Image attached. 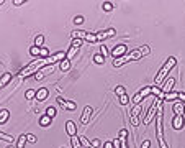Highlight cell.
<instances>
[{"label":"cell","mask_w":185,"mask_h":148,"mask_svg":"<svg viewBox=\"0 0 185 148\" xmlns=\"http://www.w3.org/2000/svg\"><path fill=\"white\" fill-rule=\"evenodd\" d=\"M149 51H151V48L148 45H146V46H141L139 50H134V51H131V53H126L123 58L113 59V66H115V68H120V66L130 63V61H138V59L143 58V56H148Z\"/></svg>","instance_id":"obj_1"},{"label":"cell","mask_w":185,"mask_h":148,"mask_svg":"<svg viewBox=\"0 0 185 148\" xmlns=\"http://www.w3.org/2000/svg\"><path fill=\"white\" fill-rule=\"evenodd\" d=\"M175 64H177V59H175L174 56H170V58L164 63L162 68L159 69V73L156 74V78H154V84H156V86H162V81H164L165 78H167V74L170 73V71H172V68H174Z\"/></svg>","instance_id":"obj_2"},{"label":"cell","mask_w":185,"mask_h":148,"mask_svg":"<svg viewBox=\"0 0 185 148\" xmlns=\"http://www.w3.org/2000/svg\"><path fill=\"white\" fill-rule=\"evenodd\" d=\"M162 102H164L162 99L156 97V101L153 102V106L149 107L148 115H146V117H144V120H143V123H144V125H149V123H151V120H153V118L156 117V114H157V109H159L160 106H162Z\"/></svg>","instance_id":"obj_3"},{"label":"cell","mask_w":185,"mask_h":148,"mask_svg":"<svg viewBox=\"0 0 185 148\" xmlns=\"http://www.w3.org/2000/svg\"><path fill=\"white\" fill-rule=\"evenodd\" d=\"M72 40H82V41H89V43H95L97 35L95 33L82 31V30H75V31H72Z\"/></svg>","instance_id":"obj_4"},{"label":"cell","mask_w":185,"mask_h":148,"mask_svg":"<svg viewBox=\"0 0 185 148\" xmlns=\"http://www.w3.org/2000/svg\"><path fill=\"white\" fill-rule=\"evenodd\" d=\"M153 94V86H146V87H143L139 90V92H136V95L131 99V104L133 106H139L141 101H143L144 97H148V95Z\"/></svg>","instance_id":"obj_5"},{"label":"cell","mask_w":185,"mask_h":148,"mask_svg":"<svg viewBox=\"0 0 185 148\" xmlns=\"http://www.w3.org/2000/svg\"><path fill=\"white\" fill-rule=\"evenodd\" d=\"M126 51H128V46L126 45H116V46H113V50H111V56L115 59L123 58V56L126 54Z\"/></svg>","instance_id":"obj_6"},{"label":"cell","mask_w":185,"mask_h":148,"mask_svg":"<svg viewBox=\"0 0 185 148\" xmlns=\"http://www.w3.org/2000/svg\"><path fill=\"white\" fill-rule=\"evenodd\" d=\"M95 35H97V41H103V40H107V38H113L116 35V31L113 30V28H108V30L98 31V33H95Z\"/></svg>","instance_id":"obj_7"},{"label":"cell","mask_w":185,"mask_h":148,"mask_svg":"<svg viewBox=\"0 0 185 148\" xmlns=\"http://www.w3.org/2000/svg\"><path fill=\"white\" fill-rule=\"evenodd\" d=\"M174 86H175V79L174 78H169L162 86H160V90H162L164 95L165 94H170V92H172V89H174Z\"/></svg>","instance_id":"obj_8"},{"label":"cell","mask_w":185,"mask_h":148,"mask_svg":"<svg viewBox=\"0 0 185 148\" xmlns=\"http://www.w3.org/2000/svg\"><path fill=\"white\" fill-rule=\"evenodd\" d=\"M90 117H92V107L87 106V107L84 109L82 115H80V125H87L89 120H90Z\"/></svg>","instance_id":"obj_9"},{"label":"cell","mask_w":185,"mask_h":148,"mask_svg":"<svg viewBox=\"0 0 185 148\" xmlns=\"http://www.w3.org/2000/svg\"><path fill=\"white\" fill-rule=\"evenodd\" d=\"M185 125V117L183 115H174L172 118V127L175 128V130H182Z\"/></svg>","instance_id":"obj_10"},{"label":"cell","mask_w":185,"mask_h":148,"mask_svg":"<svg viewBox=\"0 0 185 148\" xmlns=\"http://www.w3.org/2000/svg\"><path fill=\"white\" fill-rule=\"evenodd\" d=\"M66 132H67V135L70 138L77 137V125H75L72 120H67V122H66Z\"/></svg>","instance_id":"obj_11"},{"label":"cell","mask_w":185,"mask_h":148,"mask_svg":"<svg viewBox=\"0 0 185 148\" xmlns=\"http://www.w3.org/2000/svg\"><path fill=\"white\" fill-rule=\"evenodd\" d=\"M54 69V64H49V66H44L40 73H38L36 76H35V79H38V81H41V79H44L48 74H51V71Z\"/></svg>","instance_id":"obj_12"},{"label":"cell","mask_w":185,"mask_h":148,"mask_svg":"<svg viewBox=\"0 0 185 148\" xmlns=\"http://www.w3.org/2000/svg\"><path fill=\"white\" fill-rule=\"evenodd\" d=\"M58 102L66 110H75V102H72V101H66V99H62V97H58Z\"/></svg>","instance_id":"obj_13"},{"label":"cell","mask_w":185,"mask_h":148,"mask_svg":"<svg viewBox=\"0 0 185 148\" xmlns=\"http://www.w3.org/2000/svg\"><path fill=\"white\" fill-rule=\"evenodd\" d=\"M139 112H141V106H134V107H133V110L130 112L133 125H138V115H139Z\"/></svg>","instance_id":"obj_14"},{"label":"cell","mask_w":185,"mask_h":148,"mask_svg":"<svg viewBox=\"0 0 185 148\" xmlns=\"http://www.w3.org/2000/svg\"><path fill=\"white\" fill-rule=\"evenodd\" d=\"M48 95H49L48 89H46V87H41V89L36 90V101L43 102V101H46V99H48Z\"/></svg>","instance_id":"obj_15"},{"label":"cell","mask_w":185,"mask_h":148,"mask_svg":"<svg viewBox=\"0 0 185 148\" xmlns=\"http://www.w3.org/2000/svg\"><path fill=\"white\" fill-rule=\"evenodd\" d=\"M172 110L175 112V115H183V112H185V104H182V102H174Z\"/></svg>","instance_id":"obj_16"},{"label":"cell","mask_w":185,"mask_h":148,"mask_svg":"<svg viewBox=\"0 0 185 148\" xmlns=\"http://www.w3.org/2000/svg\"><path fill=\"white\" fill-rule=\"evenodd\" d=\"M12 78H13L12 73H3V76L0 78V89H3V87H5V86L12 81Z\"/></svg>","instance_id":"obj_17"},{"label":"cell","mask_w":185,"mask_h":148,"mask_svg":"<svg viewBox=\"0 0 185 148\" xmlns=\"http://www.w3.org/2000/svg\"><path fill=\"white\" fill-rule=\"evenodd\" d=\"M79 50H80V46H72V45H70L69 51L66 53V59H67V61H70V59H72L75 54H77V51H79Z\"/></svg>","instance_id":"obj_18"},{"label":"cell","mask_w":185,"mask_h":148,"mask_svg":"<svg viewBox=\"0 0 185 148\" xmlns=\"http://www.w3.org/2000/svg\"><path fill=\"white\" fill-rule=\"evenodd\" d=\"M26 142H28V138H26V133H23V135H20V137L17 138V148H25Z\"/></svg>","instance_id":"obj_19"},{"label":"cell","mask_w":185,"mask_h":148,"mask_svg":"<svg viewBox=\"0 0 185 148\" xmlns=\"http://www.w3.org/2000/svg\"><path fill=\"white\" fill-rule=\"evenodd\" d=\"M51 120H53V118H49V117L44 114V115H41V118H40V125H41V127H49V125H51Z\"/></svg>","instance_id":"obj_20"},{"label":"cell","mask_w":185,"mask_h":148,"mask_svg":"<svg viewBox=\"0 0 185 148\" xmlns=\"http://www.w3.org/2000/svg\"><path fill=\"white\" fill-rule=\"evenodd\" d=\"M8 117H10V112H8L7 109H2V110H0V123H5L8 120Z\"/></svg>","instance_id":"obj_21"},{"label":"cell","mask_w":185,"mask_h":148,"mask_svg":"<svg viewBox=\"0 0 185 148\" xmlns=\"http://www.w3.org/2000/svg\"><path fill=\"white\" fill-rule=\"evenodd\" d=\"M79 140H80V143H82V146H84V148H95V146L92 145V142H89L87 138H85V137H82V135L79 137Z\"/></svg>","instance_id":"obj_22"},{"label":"cell","mask_w":185,"mask_h":148,"mask_svg":"<svg viewBox=\"0 0 185 148\" xmlns=\"http://www.w3.org/2000/svg\"><path fill=\"white\" fill-rule=\"evenodd\" d=\"M61 71H62V73H66V71H69L70 69V61H67V59H62L61 61Z\"/></svg>","instance_id":"obj_23"},{"label":"cell","mask_w":185,"mask_h":148,"mask_svg":"<svg viewBox=\"0 0 185 148\" xmlns=\"http://www.w3.org/2000/svg\"><path fill=\"white\" fill-rule=\"evenodd\" d=\"M0 138H2V140H5V142H8V143H13V142H15V138L10 137L8 133H3V132H0Z\"/></svg>","instance_id":"obj_24"},{"label":"cell","mask_w":185,"mask_h":148,"mask_svg":"<svg viewBox=\"0 0 185 148\" xmlns=\"http://www.w3.org/2000/svg\"><path fill=\"white\" fill-rule=\"evenodd\" d=\"M100 54L103 56V58H107V56H110V54H111V51L108 50L105 45H102V46H100Z\"/></svg>","instance_id":"obj_25"},{"label":"cell","mask_w":185,"mask_h":148,"mask_svg":"<svg viewBox=\"0 0 185 148\" xmlns=\"http://www.w3.org/2000/svg\"><path fill=\"white\" fill-rule=\"evenodd\" d=\"M56 114H58V110H56V107H48V109H46V115H48L49 118L56 117Z\"/></svg>","instance_id":"obj_26"},{"label":"cell","mask_w":185,"mask_h":148,"mask_svg":"<svg viewBox=\"0 0 185 148\" xmlns=\"http://www.w3.org/2000/svg\"><path fill=\"white\" fill-rule=\"evenodd\" d=\"M43 43H44V36H43V35H38V36L35 38V46L41 48V46H43Z\"/></svg>","instance_id":"obj_27"},{"label":"cell","mask_w":185,"mask_h":148,"mask_svg":"<svg viewBox=\"0 0 185 148\" xmlns=\"http://www.w3.org/2000/svg\"><path fill=\"white\" fill-rule=\"evenodd\" d=\"M25 97L30 101V99H36V90H33V89H28L26 92H25Z\"/></svg>","instance_id":"obj_28"},{"label":"cell","mask_w":185,"mask_h":148,"mask_svg":"<svg viewBox=\"0 0 185 148\" xmlns=\"http://www.w3.org/2000/svg\"><path fill=\"white\" fill-rule=\"evenodd\" d=\"M93 61H95L97 64H103L105 63V58H103L100 53H97V54H93Z\"/></svg>","instance_id":"obj_29"},{"label":"cell","mask_w":185,"mask_h":148,"mask_svg":"<svg viewBox=\"0 0 185 148\" xmlns=\"http://www.w3.org/2000/svg\"><path fill=\"white\" fill-rule=\"evenodd\" d=\"M30 54H31V56H40V54H41V48L31 46V48H30Z\"/></svg>","instance_id":"obj_30"},{"label":"cell","mask_w":185,"mask_h":148,"mask_svg":"<svg viewBox=\"0 0 185 148\" xmlns=\"http://www.w3.org/2000/svg\"><path fill=\"white\" fill-rule=\"evenodd\" d=\"M115 94L118 95V97H121V95L126 94V90H125V87H123V86H116V87H115Z\"/></svg>","instance_id":"obj_31"},{"label":"cell","mask_w":185,"mask_h":148,"mask_svg":"<svg viewBox=\"0 0 185 148\" xmlns=\"http://www.w3.org/2000/svg\"><path fill=\"white\" fill-rule=\"evenodd\" d=\"M102 8H103L105 12H111V10H113V3H111V2H103V3H102Z\"/></svg>","instance_id":"obj_32"},{"label":"cell","mask_w":185,"mask_h":148,"mask_svg":"<svg viewBox=\"0 0 185 148\" xmlns=\"http://www.w3.org/2000/svg\"><path fill=\"white\" fill-rule=\"evenodd\" d=\"M177 94H179V92H170V94H165V95H164V101H175V99H177Z\"/></svg>","instance_id":"obj_33"},{"label":"cell","mask_w":185,"mask_h":148,"mask_svg":"<svg viewBox=\"0 0 185 148\" xmlns=\"http://www.w3.org/2000/svg\"><path fill=\"white\" fill-rule=\"evenodd\" d=\"M126 137H128V130H126V128H121L118 138H120V140H126Z\"/></svg>","instance_id":"obj_34"},{"label":"cell","mask_w":185,"mask_h":148,"mask_svg":"<svg viewBox=\"0 0 185 148\" xmlns=\"http://www.w3.org/2000/svg\"><path fill=\"white\" fill-rule=\"evenodd\" d=\"M157 142H159V148H169L165 140H164V137H157Z\"/></svg>","instance_id":"obj_35"},{"label":"cell","mask_w":185,"mask_h":148,"mask_svg":"<svg viewBox=\"0 0 185 148\" xmlns=\"http://www.w3.org/2000/svg\"><path fill=\"white\" fill-rule=\"evenodd\" d=\"M120 104H121V106H126V104H130V97H128L126 94L121 95V97H120Z\"/></svg>","instance_id":"obj_36"},{"label":"cell","mask_w":185,"mask_h":148,"mask_svg":"<svg viewBox=\"0 0 185 148\" xmlns=\"http://www.w3.org/2000/svg\"><path fill=\"white\" fill-rule=\"evenodd\" d=\"M74 23H75V25H82V23H84V17L82 15H77V17L74 18Z\"/></svg>","instance_id":"obj_37"},{"label":"cell","mask_w":185,"mask_h":148,"mask_svg":"<svg viewBox=\"0 0 185 148\" xmlns=\"http://www.w3.org/2000/svg\"><path fill=\"white\" fill-rule=\"evenodd\" d=\"M26 138H28V142H30V143H36V140H38V138H36L35 135H33V133H28Z\"/></svg>","instance_id":"obj_38"},{"label":"cell","mask_w":185,"mask_h":148,"mask_svg":"<svg viewBox=\"0 0 185 148\" xmlns=\"http://www.w3.org/2000/svg\"><path fill=\"white\" fill-rule=\"evenodd\" d=\"M177 99H180V102L185 104V92H179L177 94Z\"/></svg>","instance_id":"obj_39"},{"label":"cell","mask_w":185,"mask_h":148,"mask_svg":"<svg viewBox=\"0 0 185 148\" xmlns=\"http://www.w3.org/2000/svg\"><path fill=\"white\" fill-rule=\"evenodd\" d=\"M151 146V142L149 140H144L143 143H141V148H149Z\"/></svg>","instance_id":"obj_40"},{"label":"cell","mask_w":185,"mask_h":148,"mask_svg":"<svg viewBox=\"0 0 185 148\" xmlns=\"http://www.w3.org/2000/svg\"><path fill=\"white\" fill-rule=\"evenodd\" d=\"M13 5H17V7H20V5H23V3H25V0H13Z\"/></svg>","instance_id":"obj_41"},{"label":"cell","mask_w":185,"mask_h":148,"mask_svg":"<svg viewBox=\"0 0 185 148\" xmlns=\"http://www.w3.org/2000/svg\"><path fill=\"white\" fill-rule=\"evenodd\" d=\"M103 148H115V146H113V142H107L105 145H103Z\"/></svg>","instance_id":"obj_42"},{"label":"cell","mask_w":185,"mask_h":148,"mask_svg":"<svg viewBox=\"0 0 185 148\" xmlns=\"http://www.w3.org/2000/svg\"><path fill=\"white\" fill-rule=\"evenodd\" d=\"M92 145H93V146H95V148H97L98 145H100V142H98V140H93V142H92Z\"/></svg>","instance_id":"obj_43"},{"label":"cell","mask_w":185,"mask_h":148,"mask_svg":"<svg viewBox=\"0 0 185 148\" xmlns=\"http://www.w3.org/2000/svg\"><path fill=\"white\" fill-rule=\"evenodd\" d=\"M0 5H3V0H0Z\"/></svg>","instance_id":"obj_44"},{"label":"cell","mask_w":185,"mask_h":148,"mask_svg":"<svg viewBox=\"0 0 185 148\" xmlns=\"http://www.w3.org/2000/svg\"><path fill=\"white\" fill-rule=\"evenodd\" d=\"M7 148H13V146H7Z\"/></svg>","instance_id":"obj_45"}]
</instances>
